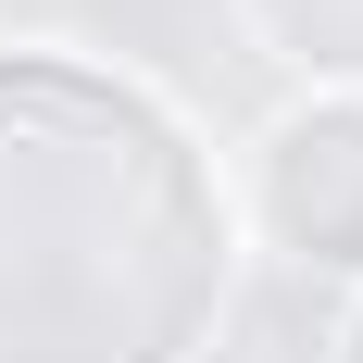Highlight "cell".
I'll list each match as a JSON object with an SVG mask.
<instances>
[{
    "instance_id": "1",
    "label": "cell",
    "mask_w": 363,
    "mask_h": 363,
    "mask_svg": "<svg viewBox=\"0 0 363 363\" xmlns=\"http://www.w3.org/2000/svg\"><path fill=\"white\" fill-rule=\"evenodd\" d=\"M238 263L225 150L188 101L0 38V363H213Z\"/></svg>"
},
{
    "instance_id": "2",
    "label": "cell",
    "mask_w": 363,
    "mask_h": 363,
    "mask_svg": "<svg viewBox=\"0 0 363 363\" xmlns=\"http://www.w3.org/2000/svg\"><path fill=\"white\" fill-rule=\"evenodd\" d=\"M225 201H238V238H251L276 276H338V289H363V101L289 88V101L238 138Z\"/></svg>"
},
{
    "instance_id": "3",
    "label": "cell",
    "mask_w": 363,
    "mask_h": 363,
    "mask_svg": "<svg viewBox=\"0 0 363 363\" xmlns=\"http://www.w3.org/2000/svg\"><path fill=\"white\" fill-rule=\"evenodd\" d=\"M225 13H238V38H251L289 88L363 101V0H225Z\"/></svg>"
},
{
    "instance_id": "4",
    "label": "cell",
    "mask_w": 363,
    "mask_h": 363,
    "mask_svg": "<svg viewBox=\"0 0 363 363\" xmlns=\"http://www.w3.org/2000/svg\"><path fill=\"white\" fill-rule=\"evenodd\" d=\"M326 363H363V289L338 301V338H326Z\"/></svg>"
}]
</instances>
